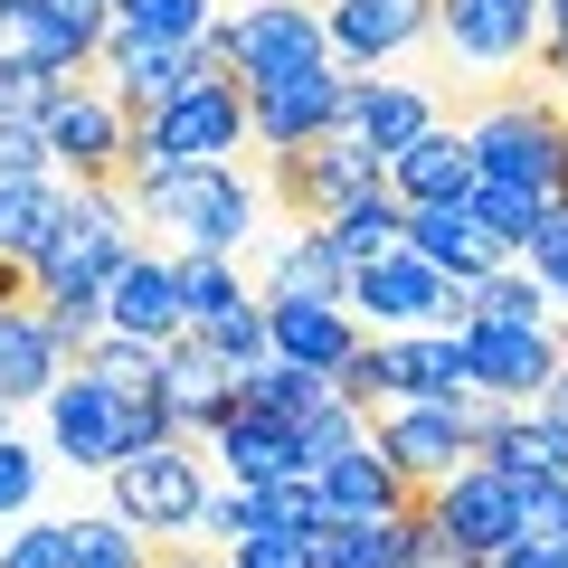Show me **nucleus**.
<instances>
[{"mask_svg": "<svg viewBox=\"0 0 568 568\" xmlns=\"http://www.w3.org/2000/svg\"><path fill=\"white\" fill-rule=\"evenodd\" d=\"M465 133H474L484 181H511V190H530V200H559L568 190V104L559 95H540V85H530V95H493Z\"/></svg>", "mask_w": 568, "mask_h": 568, "instance_id": "obj_1", "label": "nucleus"}, {"mask_svg": "<svg viewBox=\"0 0 568 568\" xmlns=\"http://www.w3.org/2000/svg\"><path fill=\"white\" fill-rule=\"evenodd\" d=\"M209 493H219V474H209V446H200V436L142 446V455H123V465L104 474V503H114L133 530H152V540H200Z\"/></svg>", "mask_w": 568, "mask_h": 568, "instance_id": "obj_2", "label": "nucleus"}, {"mask_svg": "<svg viewBox=\"0 0 568 568\" xmlns=\"http://www.w3.org/2000/svg\"><path fill=\"white\" fill-rule=\"evenodd\" d=\"M133 219L142 209L123 200V190H77L67 219H58V237L39 246V265H29V284H39V294H104V284L142 256Z\"/></svg>", "mask_w": 568, "mask_h": 568, "instance_id": "obj_3", "label": "nucleus"}, {"mask_svg": "<svg viewBox=\"0 0 568 568\" xmlns=\"http://www.w3.org/2000/svg\"><path fill=\"white\" fill-rule=\"evenodd\" d=\"M142 219H152V227H181V256H237L246 227H256V181H246L237 162H219V171L181 162L171 181L142 190Z\"/></svg>", "mask_w": 568, "mask_h": 568, "instance_id": "obj_4", "label": "nucleus"}, {"mask_svg": "<svg viewBox=\"0 0 568 568\" xmlns=\"http://www.w3.org/2000/svg\"><path fill=\"white\" fill-rule=\"evenodd\" d=\"M369 190H388V152L369 133H351V123H332L323 142H304V152H275V200L304 227H332L342 209H361Z\"/></svg>", "mask_w": 568, "mask_h": 568, "instance_id": "obj_5", "label": "nucleus"}, {"mask_svg": "<svg viewBox=\"0 0 568 568\" xmlns=\"http://www.w3.org/2000/svg\"><path fill=\"white\" fill-rule=\"evenodd\" d=\"M39 133H48V152H58V171L77 190H114V171H123V133H133V114H123V95L85 67V77H67L58 95H48V114H39Z\"/></svg>", "mask_w": 568, "mask_h": 568, "instance_id": "obj_6", "label": "nucleus"}, {"mask_svg": "<svg viewBox=\"0 0 568 568\" xmlns=\"http://www.w3.org/2000/svg\"><path fill=\"white\" fill-rule=\"evenodd\" d=\"M351 313H361L369 332H455L465 284H455L446 265H426L417 246H388V256L351 265Z\"/></svg>", "mask_w": 568, "mask_h": 568, "instance_id": "obj_7", "label": "nucleus"}, {"mask_svg": "<svg viewBox=\"0 0 568 568\" xmlns=\"http://www.w3.org/2000/svg\"><path fill=\"white\" fill-rule=\"evenodd\" d=\"M39 407H48V455H58L67 474H114L123 455H133V398H123V388H104L85 361L67 369Z\"/></svg>", "mask_w": 568, "mask_h": 568, "instance_id": "obj_8", "label": "nucleus"}, {"mask_svg": "<svg viewBox=\"0 0 568 568\" xmlns=\"http://www.w3.org/2000/svg\"><path fill=\"white\" fill-rule=\"evenodd\" d=\"M209 48L227 58V77H284V67H323L332 58V29L313 0H246V10H227L219 29H209Z\"/></svg>", "mask_w": 568, "mask_h": 568, "instance_id": "obj_9", "label": "nucleus"}, {"mask_svg": "<svg viewBox=\"0 0 568 568\" xmlns=\"http://www.w3.org/2000/svg\"><path fill=\"white\" fill-rule=\"evenodd\" d=\"M369 446L417 493H436L446 474L474 465V417H465V398H388V407H369Z\"/></svg>", "mask_w": 568, "mask_h": 568, "instance_id": "obj_10", "label": "nucleus"}, {"mask_svg": "<svg viewBox=\"0 0 568 568\" xmlns=\"http://www.w3.org/2000/svg\"><path fill=\"white\" fill-rule=\"evenodd\" d=\"M114 39V0H0V48L48 77H85Z\"/></svg>", "mask_w": 568, "mask_h": 568, "instance_id": "obj_11", "label": "nucleus"}, {"mask_svg": "<svg viewBox=\"0 0 568 568\" xmlns=\"http://www.w3.org/2000/svg\"><path fill=\"white\" fill-rule=\"evenodd\" d=\"M342 85H351L342 58H323V67H284V77H256V85H246L256 152L275 162V152H304V142H323L332 123H342Z\"/></svg>", "mask_w": 568, "mask_h": 568, "instance_id": "obj_12", "label": "nucleus"}, {"mask_svg": "<svg viewBox=\"0 0 568 568\" xmlns=\"http://www.w3.org/2000/svg\"><path fill=\"white\" fill-rule=\"evenodd\" d=\"M95 77L123 95V114H162L171 95H190L200 77H227V58L219 48H171V39H142V29H114L104 39V58H95Z\"/></svg>", "mask_w": 568, "mask_h": 568, "instance_id": "obj_13", "label": "nucleus"}, {"mask_svg": "<svg viewBox=\"0 0 568 568\" xmlns=\"http://www.w3.org/2000/svg\"><path fill=\"white\" fill-rule=\"evenodd\" d=\"M152 133H162L171 162H200V171L237 162L246 142H256V114H246V77H200L190 95H171L162 114H152Z\"/></svg>", "mask_w": 568, "mask_h": 568, "instance_id": "obj_14", "label": "nucleus"}, {"mask_svg": "<svg viewBox=\"0 0 568 568\" xmlns=\"http://www.w3.org/2000/svg\"><path fill=\"white\" fill-rule=\"evenodd\" d=\"M426 521L446 530L455 549L493 559V549H511V540H521V484H511L503 465H484V455H474L465 474H446V484L426 493Z\"/></svg>", "mask_w": 568, "mask_h": 568, "instance_id": "obj_15", "label": "nucleus"}, {"mask_svg": "<svg viewBox=\"0 0 568 568\" xmlns=\"http://www.w3.org/2000/svg\"><path fill=\"white\" fill-rule=\"evenodd\" d=\"M436 39L465 67H521L549 39V0H436Z\"/></svg>", "mask_w": 568, "mask_h": 568, "instance_id": "obj_16", "label": "nucleus"}, {"mask_svg": "<svg viewBox=\"0 0 568 568\" xmlns=\"http://www.w3.org/2000/svg\"><path fill=\"white\" fill-rule=\"evenodd\" d=\"M465 332V361H474V388L484 398H511V407H530L549 379H559V332H521V323H455Z\"/></svg>", "mask_w": 568, "mask_h": 568, "instance_id": "obj_17", "label": "nucleus"}, {"mask_svg": "<svg viewBox=\"0 0 568 568\" xmlns=\"http://www.w3.org/2000/svg\"><path fill=\"white\" fill-rule=\"evenodd\" d=\"M200 446L219 455L227 484H284V474H304V426L275 417V407H256V398H237Z\"/></svg>", "mask_w": 568, "mask_h": 568, "instance_id": "obj_18", "label": "nucleus"}, {"mask_svg": "<svg viewBox=\"0 0 568 568\" xmlns=\"http://www.w3.org/2000/svg\"><path fill=\"white\" fill-rule=\"evenodd\" d=\"M323 29L342 67H388L417 39H436V0H323Z\"/></svg>", "mask_w": 568, "mask_h": 568, "instance_id": "obj_19", "label": "nucleus"}, {"mask_svg": "<svg viewBox=\"0 0 568 568\" xmlns=\"http://www.w3.org/2000/svg\"><path fill=\"white\" fill-rule=\"evenodd\" d=\"M407 246H417L426 265H446L455 284H474V275H503V265H521L503 237L484 227V209L474 200H426V209H407Z\"/></svg>", "mask_w": 568, "mask_h": 568, "instance_id": "obj_20", "label": "nucleus"}, {"mask_svg": "<svg viewBox=\"0 0 568 568\" xmlns=\"http://www.w3.org/2000/svg\"><path fill=\"white\" fill-rule=\"evenodd\" d=\"M265 342H275V361L342 369L351 351L369 342V323H361L351 304H313V294H265Z\"/></svg>", "mask_w": 568, "mask_h": 568, "instance_id": "obj_21", "label": "nucleus"}, {"mask_svg": "<svg viewBox=\"0 0 568 568\" xmlns=\"http://www.w3.org/2000/svg\"><path fill=\"white\" fill-rule=\"evenodd\" d=\"M104 323L133 332V342H181L190 332V304H181V256H152L142 246L114 284H104Z\"/></svg>", "mask_w": 568, "mask_h": 568, "instance_id": "obj_22", "label": "nucleus"}, {"mask_svg": "<svg viewBox=\"0 0 568 568\" xmlns=\"http://www.w3.org/2000/svg\"><path fill=\"white\" fill-rule=\"evenodd\" d=\"M342 123L351 133H369L388 152V162H398L407 142H426L436 133V95H426V85H407V77H369V67H351V85H342Z\"/></svg>", "mask_w": 568, "mask_h": 568, "instance_id": "obj_23", "label": "nucleus"}, {"mask_svg": "<svg viewBox=\"0 0 568 568\" xmlns=\"http://www.w3.org/2000/svg\"><path fill=\"white\" fill-rule=\"evenodd\" d=\"M313 484H323V503H332V521H407V511L426 503V493L407 484V474L388 465L379 446H351V455H332V465L313 474Z\"/></svg>", "mask_w": 568, "mask_h": 568, "instance_id": "obj_24", "label": "nucleus"}, {"mask_svg": "<svg viewBox=\"0 0 568 568\" xmlns=\"http://www.w3.org/2000/svg\"><path fill=\"white\" fill-rule=\"evenodd\" d=\"M237 379H246V369H227L200 332L162 342V398H171V417H181V436H209V426L237 407Z\"/></svg>", "mask_w": 568, "mask_h": 568, "instance_id": "obj_25", "label": "nucleus"}, {"mask_svg": "<svg viewBox=\"0 0 568 568\" xmlns=\"http://www.w3.org/2000/svg\"><path fill=\"white\" fill-rule=\"evenodd\" d=\"M388 190H398L407 209H426V200H474V190H484L474 133H465V123H436L426 142H407L398 162H388Z\"/></svg>", "mask_w": 568, "mask_h": 568, "instance_id": "obj_26", "label": "nucleus"}, {"mask_svg": "<svg viewBox=\"0 0 568 568\" xmlns=\"http://www.w3.org/2000/svg\"><path fill=\"white\" fill-rule=\"evenodd\" d=\"M388 342V398H474L465 332H379Z\"/></svg>", "mask_w": 568, "mask_h": 568, "instance_id": "obj_27", "label": "nucleus"}, {"mask_svg": "<svg viewBox=\"0 0 568 568\" xmlns=\"http://www.w3.org/2000/svg\"><path fill=\"white\" fill-rule=\"evenodd\" d=\"M58 379H67V342L48 332L39 294H29V304L0 313V398H10V407H20V398H48Z\"/></svg>", "mask_w": 568, "mask_h": 568, "instance_id": "obj_28", "label": "nucleus"}, {"mask_svg": "<svg viewBox=\"0 0 568 568\" xmlns=\"http://www.w3.org/2000/svg\"><path fill=\"white\" fill-rule=\"evenodd\" d=\"M67 200H77V181H67V171H29V181H0V256H10V265H39V246L58 237Z\"/></svg>", "mask_w": 568, "mask_h": 568, "instance_id": "obj_29", "label": "nucleus"}, {"mask_svg": "<svg viewBox=\"0 0 568 568\" xmlns=\"http://www.w3.org/2000/svg\"><path fill=\"white\" fill-rule=\"evenodd\" d=\"M474 455H484V465H503L511 484H530V474H568V426L540 417V407H503V417H493V436H484Z\"/></svg>", "mask_w": 568, "mask_h": 568, "instance_id": "obj_30", "label": "nucleus"}, {"mask_svg": "<svg viewBox=\"0 0 568 568\" xmlns=\"http://www.w3.org/2000/svg\"><path fill=\"white\" fill-rule=\"evenodd\" d=\"M265 294H313V304H351V256L323 227H294V237L265 256Z\"/></svg>", "mask_w": 568, "mask_h": 568, "instance_id": "obj_31", "label": "nucleus"}, {"mask_svg": "<svg viewBox=\"0 0 568 568\" xmlns=\"http://www.w3.org/2000/svg\"><path fill=\"white\" fill-rule=\"evenodd\" d=\"M455 323H521V332H559V304L530 265H503V275H474L465 284V313Z\"/></svg>", "mask_w": 568, "mask_h": 568, "instance_id": "obj_32", "label": "nucleus"}, {"mask_svg": "<svg viewBox=\"0 0 568 568\" xmlns=\"http://www.w3.org/2000/svg\"><path fill=\"white\" fill-rule=\"evenodd\" d=\"M237 398H256V407H275V417H323L332 398H342V388H332V369H304V361H256L237 379Z\"/></svg>", "mask_w": 568, "mask_h": 568, "instance_id": "obj_33", "label": "nucleus"}, {"mask_svg": "<svg viewBox=\"0 0 568 568\" xmlns=\"http://www.w3.org/2000/svg\"><path fill=\"white\" fill-rule=\"evenodd\" d=\"M323 237L342 246L351 265H369V256H388V246H407V200H398V190H369V200H361V209H342Z\"/></svg>", "mask_w": 568, "mask_h": 568, "instance_id": "obj_34", "label": "nucleus"}, {"mask_svg": "<svg viewBox=\"0 0 568 568\" xmlns=\"http://www.w3.org/2000/svg\"><path fill=\"white\" fill-rule=\"evenodd\" d=\"M181 304H190V332H209V323H227L237 304H256V294H246L237 256H181Z\"/></svg>", "mask_w": 568, "mask_h": 568, "instance_id": "obj_35", "label": "nucleus"}, {"mask_svg": "<svg viewBox=\"0 0 568 568\" xmlns=\"http://www.w3.org/2000/svg\"><path fill=\"white\" fill-rule=\"evenodd\" d=\"M114 29H142V39H171V48H200L219 29V0H114Z\"/></svg>", "mask_w": 568, "mask_h": 568, "instance_id": "obj_36", "label": "nucleus"}, {"mask_svg": "<svg viewBox=\"0 0 568 568\" xmlns=\"http://www.w3.org/2000/svg\"><path fill=\"white\" fill-rule=\"evenodd\" d=\"M77 568H152V530H133L114 503L77 511Z\"/></svg>", "mask_w": 568, "mask_h": 568, "instance_id": "obj_37", "label": "nucleus"}, {"mask_svg": "<svg viewBox=\"0 0 568 568\" xmlns=\"http://www.w3.org/2000/svg\"><path fill=\"white\" fill-rule=\"evenodd\" d=\"M85 369H95L104 388H123V398H152V388H162V342H133V332H104V342L85 351Z\"/></svg>", "mask_w": 568, "mask_h": 568, "instance_id": "obj_38", "label": "nucleus"}, {"mask_svg": "<svg viewBox=\"0 0 568 568\" xmlns=\"http://www.w3.org/2000/svg\"><path fill=\"white\" fill-rule=\"evenodd\" d=\"M407 559V521H332L323 530V568H398Z\"/></svg>", "mask_w": 568, "mask_h": 568, "instance_id": "obj_39", "label": "nucleus"}, {"mask_svg": "<svg viewBox=\"0 0 568 568\" xmlns=\"http://www.w3.org/2000/svg\"><path fill=\"white\" fill-rule=\"evenodd\" d=\"M256 530H265V484H227L219 474V493H209V511H200V540L237 549V540H256Z\"/></svg>", "mask_w": 568, "mask_h": 568, "instance_id": "obj_40", "label": "nucleus"}, {"mask_svg": "<svg viewBox=\"0 0 568 568\" xmlns=\"http://www.w3.org/2000/svg\"><path fill=\"white\" fill-rule=\"evenodd\" d=\"M0 568H77V521H39L29 511L20 530H0Z\"/></svg>", "mask_w": 568, "mask_h": 568, "instance_id": "obj_41", "label": "nucleus"}, {"mask_svg": "<svg viewBox=\"0 0 568 568\" xmlns=\"http://www.w3.org/2000/svg\"><path fill=\"white\" fill-rule=\"evenodd\" d=\"M521 265H530V275L549 284V304H568V190H559V200L540 209V227H530Z\"/></svg>", "mask_w": 568, "mask_h": 568, "instance_id": "obj_42", "label": "nucleus"}, {"mask_svg": "<svg viewBox=\"0 0 568 568\" xmlns=\"http://www.w3.org/2000/svg\"><path fill=\"white\" fill-rule=\"evenodd\" d=\"M200 342L219 351L227 369H256V361H275V342H265V294H256V304H237V313H227V323H209Z\"/></svg>", "mask_w": 568, "mask_h": 568, "instance_id": "obj_43", "label": "nucleus"}, {"mask_svg": "<svg viewBox=\"0 0 568 568\" xmlns=\"http://www.w3.org/2000/svg\"><path fill=\"white\" fill-rule=\"evenodd\" d=\"M474 209H484V227H493V237L511 246V256H521V246H530V227H540V209H549V200H530V190H511V181H484V190H474Z\"/></svg>", "mask_w": 568, "mask_h": 568, "instance_id": "obj_44", "label": "nucleus"}, {"mask_svg": "<svg viewBox=\"0 0 568 568\" xmlns=\"http://www.w3.org/2000/svg\"><path fill=\"white\" fill-rule=\"evenodd\" d=\"M521 540L568 549V474H530L521 484Z\"/></svg>", "mask_w": 568, "mask_h": 568, "instance_id": "obj_45", "label": "nucleus"}, {"mask_svg": "<svg viewBox=\"0 0 568 568\" xmlns=\"http://www.w3.org/2000/svg\"><path fill=\"white\" fill-rule=\"evenodd\" d=\"M58 85H67V77H48V67H29V58H10V48H0V123H39Z\"/></svg>", "mask_w": 568, "mask_h": 568, "instance_id": "obj_46", "label": "nucleus"}, {"mask_svg": "<svg viewBox=\"0 0 568 568\" xmlns=\"http://www.w3.org/2000/svg\"><path fill=\"white\" fill-rule=\"evenodd\" d=\"M39 484H48L39 446H20V436H0V521H29V511H39Z\"/></svg>", "mask_w": 568, "mask_h": 568, "instance_id": "obj_47", "label": "nucleus"}, {"mask_svg": "<svg viewBox=\"0 0 568 568\" xmlns=\"http://www.w3.org/2000/svg\"><path fill=\"white\" fill-rule=\"evenodd\" d=\"M227 568H323V540L313 530H256V540L227 549Z\"/></svg>", "mask_w": 568, "mask_h": 568, "instance_id": "obj_48", "label": "nucleus"}, {"mask_svg": "<svg viewBox=\"0 0 568 568\" xmlns=\"http://www.w3.org/2000/svg\"><path fill=\"white\" fill-rule=\"evenodd\" d=\"M398 568H484V559H474V549H455L446 530L426 521V503H417V511H407V559H398Z\"/></svg>", "mask_w": 568, "mask_h": 568, "instance_id": "obj_49", "label": "nucleus"}, {"mask_svg": "<svg viewBox=\"0 0 568 568\" xmlns=\"http://www.w3.org/2000/svg\"><path fill=\"white\" fill-rule=\"evenodd\" d=\"M530 67L568 85V0H549V39H540V58H530Z\"/></svg>", "mask_w": 568, "mask_h": 568, "instance_id": "obj_50", "label": "nucleus"}, {"mask_svg": "<svg viewBox=\"0 0 568 568\" xmlns=\"http://www.w3.org/2000/svg\"><path fill=\"white\" fill-rule=\"evenodd\" d=\"M484 568H568V549H540V540H511V549H493Z\"/></svg>", "mask_w": 568, "mask_h": 568, "instance_id": "obj_51", "label": "nucleus"}, {"mask_svg": "<svg viewBox=\"0 0 568 568\" xmlns=\"http://www.w3.org/2000/svg\"><path fill=\"white\" fill-rule=\"evenodd\" d=\"M152 568H227V549H190V540H162Z\"/></svg>", "mask_w": 568, "mask_h": 568, "instance_id": "obj_52", "label": "nucleus"}, {"mask_svg": "<svg viewBox=\"0 0 568 568\" xmlns=\"http://www.w3.org/2000/svg\"><path fill=\"white\" fill-rule=\"evenodd\" d=\"M530 407H540V417H559V426H568V361H559V379H549V388H540V398H530Z\"/></svg>", "mask_w": 568, "mask_h": 568, "instance_id": "obj_53", "label": "nucleus"}, {"mask_svg": "<svg viewBox=\"0 0 568 568\" xmlns=\"http://www.w3.org/2000/svg\"><path fill=\"white\" fill-rule=\"evenodd\" d=\"M559 351H568V313H559Z\"/></svg>", "mask_w": 568, "mask_h": 568, "instance_id": "obj_54", "label": "nucleus"}]
</instances>
